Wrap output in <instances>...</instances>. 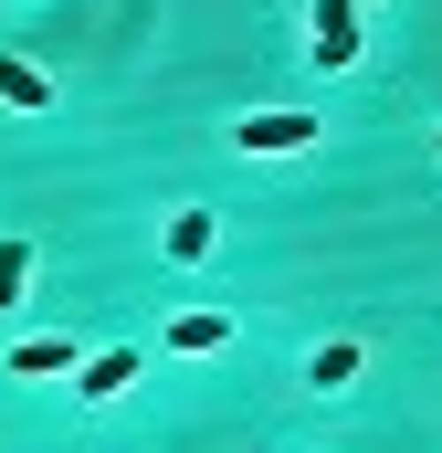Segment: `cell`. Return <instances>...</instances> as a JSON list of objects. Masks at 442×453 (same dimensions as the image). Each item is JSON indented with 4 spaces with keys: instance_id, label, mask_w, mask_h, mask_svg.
Returning <instances> with one entry per match:
<instances>
[{
    "instance_id": "cell-1",
    "label": "cell",
    "mask_w": 442,
    "mask_h": 453,
    "mask_svg": "<svg viewBox=\"0 0 442 453\" xmlns=\"http://www.w3.org/2000/svg\"><path fill=\"white\" fill-rule=\"evenodd\" d=\"M221 148H253V158H285V148H316V116L306 106H263V116H232Z\"/></svg>"
},
{
    "instance_id": "cell-2",
    "label": "cell",
    "mask_w": 442,
    "mask_h": 453,
    "mask_svg": "<svg viewBox=\"0 0 442 453\" xmlns=\"http://www.w3.org/2000/svg\"><path fill=\"white\" fill-rule=\"evenodd\" d=\"M306 42H316V64L327 74H358V0H306Z\"/></svg>"
},
{
    "instance_id": "cell-3",
    "label": "cell",
    "mask_w": 442,
    "mask_h": 453,
    "mask_svg": "<svg viewBox=\"0 0 442 453\" xmlns=\"http://www.w3.org/2000/svg\"><path fill=\"white\" fill-rule=\"evenodd\" d=\"M74 369H85V358H74V338H64V327L11 348V380H74Z\"/></svg>"
},
{
    "instance_id": "cell-4",
    "label": "cell",
    "mask_w": 442,
    "mask_h": 453,
    "mask_svg": "<svg viewBox=\"0 0 442 453\" xmlns=\"http://www.w3.org/2000/svg\"><path fill=\"white\" fill-rule=\"evenodd\" d=\"M126 380H137V348H95V358L74 369V401H116Z\"/></svg>"
},
{
    "instance_id": "cell-5",
    "label": "cell",
    "mask_w": 442,
    "mask_h": 453,
    "mask_svg": "<svg viewBox=\"0 0 442 453\" xmlns=\"http://www.w3.org/2000/svg\"><path fill=\"white\" fill-rule=\"evenodd\" d=\"M0 106L42 116V106H53V74H42V64H21V53H0Z\"/></svg>"
},
{
    "instance_id": "cell-6",
    "label": "cell",
    "mask_w": 442,
    "mask_h": 453,
    "mask_svg": "<svg viewBox=\"0 0 442 453\" xmlns=\"http://www.w3.org/2000/svg\"><path fill=\"white\" fill-rule=\"evenodd\" d=\"M358 369H369V348H358V338H327L316 358H306V390H347Z\"/></svg>"
},
{
    "instance_id": "cell-7",
    "label": "cell",
    "mask_w": 442,
    "mask_h": 453,
    "mask_svg": "<svg viewBox=\"0 0 442 453\" xmlns=\"http://www.w3.org/2000/svg\"><path fill=\"white\" fill-rule=\"evenodd\" d=\"M158 242H169V264H201V253L221 242V222H211V211H169V232H158Z\"/></svg>"
},
{
    "instance_id": "cell-8",
    "label": "cell",
    "mask_w": 442,
    "mask_h": 453,
    "mask_svg": "<svg viewBox=\"0 0 442 453\" xmlns=\"http://www.w3.org/2000/svg\"><path fill=\"white\" fill-rule=\"evenodd\" d=\"M32 296V232H0V317Z\"/></svg>"
},
{
    "instance_id": "cell-9",
    "label": "cell",
    "mask_w": 442,
    "mask_h": 453,
    "mask_svg": "<svg viewBox=\"0 0 442 453\" xmlns=\"http://www.w3.org/2000/svg\"><path fill=\"white\" fill-rule=\"evenodd\" d=\"M232 338V317L221 306H190V317H169V348H221Z\"/></svg>"
},
{
    "instance_id": "cell-10",
    "label": "cell",
    "mask_w": 442,
    "mask_h": 453,
    "mask_svg": "<svg viewBox=\"0 0 442 453\" xmlns=\"http://www.w3.org/2000/svg\"><path fill=\"white\" fill-rule=\"evenodd\" d=\"M432 158H442V137H432Z\"/></svg>"
}]
</instances>
